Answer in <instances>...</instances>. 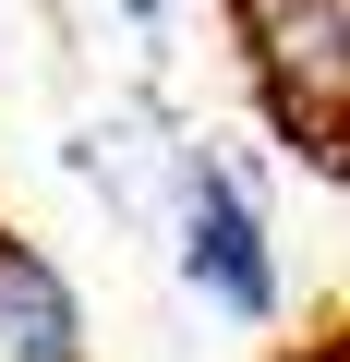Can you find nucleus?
Wrapping results in <instances>:
<instances>
[{
	"label": "nucleus",
	"instance_id": "2",
	"mask_svg": "<svg viewBox=\"0 0 350 362\" xmlns=\"http://www.w3.org/2000/svg\"><path fill=\"white\" fill-rule=\"evenodd\" d=\"M0 362H85V314L49 254L0 242Z\"/></svg>",
	"mask_w": 350,
	"mask_h": 362
},
{
	"label": "nucleus",
	"instance_id": "3",
	"mask_svg": "<svg viewBox=\"0 0 350 362\" xmlns=\"http://www.w3.org/2000/svg\"><path fill=\"white\" fill-rule=\"evenodd\" d=\"M254 13H278V0H254Z\"/></svg>",
	"mask_w": 350,
	"mask_h": 362
},
{
	"label": "nucleus",
	"instance_id": "1",
	"mask_svg": "<svg viewBox=\"0 0 350 362\" xmlns=\"http://www.w3.org/2000/svg\"><path fill=\"white\" fill-rule=\"evenodd\" d=\"M182 278L230 314H266L278 302V266H266V230L242 206V181L218 157H182Z\"/></svg>",
	"mask_w": 350,
	"mask_h": 362
}]
</instances>
